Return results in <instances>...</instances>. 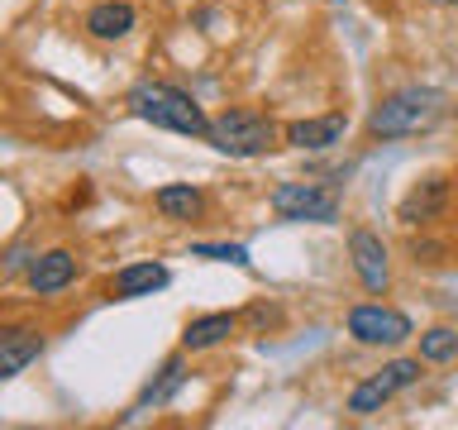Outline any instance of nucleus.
I'll list each match as a JSON object with an SVG mask.
<instances>
[{
	"label": "nucleus",
	"mask_w": 458,
	"mask_h": 430,
	"mask_svg": "<svg viewBox=\"0 0 458 430\" xmlns=\"http://www.w3.org/2000/svg\"><path fill=\"white\" fill-rule=\"evenodd\" d=\"M129 110L139 120L172 129V134H186V139H206V129H210L206 110L196 106V96L182 91V86H167V82H139L129 91Z\"/></svg>",
	"instance_id": "obj_1"
},
{
	"label": "nucleus",
	"mask_w": 458,
	"mask_h": 430,
	"mask_svg": "<svg viewBox=\"0 0 458 430\" xmlns=\"http://www.w3.org/2000/svg\"><path fill=\"white\" fill-rule=\"evenodd\" d=\"M444 115V96L429 91V86H406V91L386 96L382 106H372L368 115V134L372 139H406L420 134Z\"/></svg>",
	"instance_id": "obj_2"
},
{
	"label": "nucleus",
	"mask_w": 458,
	"mask_h": 430,
	"mask_svg": "<svg viewBox=\"0 0 458 430\" xmlns=\"http://www.w3.org/2000/svg\"><path fill=\"white\" fill-rule=\"evenodd\" d=\"M206 139L220 153H229V158H258V153H267L272 143H277V125H272L267 115H258V110L234 106V110L215 115L210 129H206Z\"/></svg>",
	"instance_id": "obj_3"
},
{
	"label": "nucleus",
	"mask_w": 458,
	"mask_h": 430,
	"mask_svg": "<svg viewBox=\"0 0 458 430\" xmlns=\"http://www.w3.org/2000/svg\"><path fill=\"white\" fill-rule=\"evenodd\" d=\"M272 215L286 225H335L339 220V196L320 182H282L272 192Z\"/></svg>",
	"instance_id": "obj_4"
},
{
	"label": "nucleus",
	"mask_w": 458,
	"mask_h": 430,
	"mask_svg": "<svg viewBox=\"0 0 458 430\" xmlns=\"http://www.w3.org/2000/svg\"><path fill=\"white\" fill-rule=\"evenodd\" d=\"M349 335L358 344H372V349H396L411 340V315L382 306V301H368V306L349 311Z\"/></svg>",
	"instance_id": "obj_5"
},
{
	"label": "nucleus",
	"mask_w": 458,
	"mask_h": 430,
	"mask_svg": "<svg viewBox=\"0 0 458 430\" xmlns=\"http://www.w3.org/2000/svg\"><path fill=\"white\" fill-rule=\"evenodd\" d=\"M411 383H420V358H396V364H386L382 373H372L368 383L353 387V392H349V411L353 416L382 411L386 401H392L401 387H411Z\"/></svg>",
	"instance_id": "obj_6"
},
{
	"label": "nucleus",
	"mask_w": 458,
	"mask_h": 430,
	"mask_svg": "<svg viewBox=\"0 0 458 430\" xmlns=\"http://www.w3.org/2000/svg\"><path fill=\"white\" fill-rule=\"evenodd\" d=\"M349 258H353V272L368 292H386L392 287V258H386V244L382 235L372 229H353L349 235Z\"/></svg>",
	"instance_id": "obj_7"
},
{
	"label": "nucleus",
	"mask_w": 458,
	"mask_h": 430,
	"mask_svg": "<svg viewBox=\"0 0 458 430\" xmlns=\"http://www.w3.org/2000/svg\"><path fill=\"white\" fill-rule=\"evenodd\" d=\"M72 278H77V258H72L67 249H48V254H38L34 263H29V292L34 297L63 292V287H72Z\"/></svg>",
	"instance_id": "obj_8"
},
{
	"label": "nucleus",
	"mask_w": 458,
	"mask_h": 430,
	"mask_svg": "<svg viewBox=\"0 0 458 430\" xmlns=\"http://www.w3.org/2000/svg\"><path fill=\"white\" fill-rule=\"evenodd\" d=\"M444 206H449V182H444V177H429V182H420V186H411L396 215H401L406 225H429V220H439V215H444Z\"/></svg>",
	"instance_id": "obj_9"
},
{
	"label": "nucleus",
	"mask_w": 458,
	"mask_h": 430,
	"mask_svg": "<svg viewBox=\"0 0 458 430\" xmlns=\"http://www.w3.org/2000/svg\"><path fill=\"white\" fill-rule=\"evenodd\" d=\"M38 354H43L38 330H5V335H0V378H20Z\"/></svg>",
	"instance_id": "obj_10"
},
{
	"label": "nucleus",
	"mask_w": 458,
	"mask_h": 430,
	"mask_svg": "<svg viewBox=\"0 0 458 430\" xmlns=\"http://www.w3.org/2000/svg\"><path fill=\"white\" fill-rule=\"evenodd\" d=\"M234 325H239V315L234 311H210V315H196L191 325L182 330V349H215V344H225L229 335H234Z\"/></svg>",
	"instance_id": "obj_11"
},
{
	"label": "nucleus",
	"mask_w": 458,
	"mask_h": 430,
	"mask_svg": "<svg viewBox=\"0 0 458 430\" xmlns=\"http://www.w3.org/2000/svg\"><path fill=\"white\" fill-rule=\"evenodd\" d=\"M153 206H157L163 220L186 225V220H196V215L206 211V196H200V186H191V182H172V186H157Z\"/></svg>",
	"instance_id": "obj_12"
},
{
	"label": "nucleus",
	"mask_w": 458,
	"mask_h": 430,
	"mask_svg": "<svg viewBox=\"0 0 458 430\" xmlns=\"http://www.w3.org/2000/svg\"><path fill=\"white\" fill-rule=\"evenodd\" d=\"M134 29V5L129 0H100V5L86 14V34L100 39V43H114Z\"/></svg>",
	"instance_id": "obj_13"
},
{
	"label": "nucleus",
	"mask_w": 458,
	"mask_h": 430,
	"mask_svg": "<svg viewBox=\"0 0 458 430\" xmlns=\"http://www.w3.org/2000/svg\"><path fill=\"white\" fill-rule=\"evenodd\" d=\"M344 129H349V120H344V115L296 120V125H286V143H292V149H329V143L344 139Z\"/></svg>",
	"instance_id": "obj_14"
},
{
	"label": "nucleus",
	"mask_w": 458,
	"mask_h": 430,
	"mask_svg": "<svg viewBox=\"0 0 458 430\" xmlns=\"http://www.w3.org/2000/svg\"><path fill=\"white\" fill-rule=\"evenodd\" d=\"M167 287V268L163 263H129L114 272V297L120 301H134V297H153Z\"/></svg>",
	"instance_id": "obj_15"
},
{
	"label": "nucleus",
	"mask_w": 458,
	"mask_h": 430,
	"mask_svg": "<svg viewBox=\"0 0 458 430\" xmlns=\"http://www.w3.org/2000/svg\"><path fill=\"white\" fill-rule=\"evenodd\" d=\"M186 383V364H182V358H172V364L163 368V378H157V383H148V387H143V397H139V407L134 411H148V407H163V401L172 397V392H177V387Z\"/></svg>",
	"instance_id": "obj_16"
},
{
	"label": "nucleus",
	"mask_w": 458,
	"mask_h": 430,
	"mask_svg": "<svg viewBox=\"0 0 458 430\" xmlns=\"http://www.w3.org/2000/svg\"><path fill=\"white\" fill-rule=\"evenodd\" d=\"M454 354H458V330L435 325V330H425V335H420V358H425V364H449Z\"/></svg>",
	"instance_id": "obj_17"
},
{
	"label": "nucleus",
	"mask_w": 458,
	"mask_h": 430,
	"mask_svg": "<svg viewBox=\"0 0 458 430\" xmlns=\"http://www.w3.org/2000/svg\"><path fill=\"white\" fill-rule=\"evenodd\" d=\"M191 254H196V258H210V263H234V268H249V263H253L243 244H196Z\"/></svg>",
	"instance_id": "obj_18"
},
{
	"label": "nucleus",
	"mask_w": 458,
	"mask_h": 430,
	"mask_svg": "<svg viewBox=\"0 0 458 430\" xmlns=\"http://www.w3.org/2000/svg\"><path fill=\"white\" fill-rule=\"evenodd\" d=\"M429 5H458V0H429Z\"/></svg>",
	"instance_id": "obj_19"
}]
</instances>
